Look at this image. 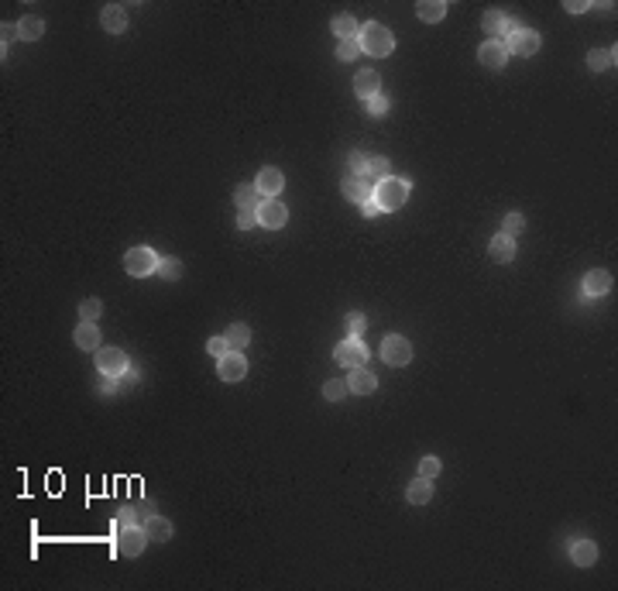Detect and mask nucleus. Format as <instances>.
I'll return each mask as SVG.
<instances>
[{"label":"nucleus","mask_w":618,"mask_h":591,"mask_svg":"<svg viewBox=\"0 0 618 591\" xmlns=\"http://www.w3.org/2000/svg\"><path fill=\"white\" fill-rule=\"evenodd\" d=\"M375 203L382 207V213H395L409 203V179H395L389 176L385 182L375 186Z\"/></svg>","instance_id":"1"},{"label":"nucleus","mask_w":618,"mask_h":591,"mask_svg":"<svg viewBox=\"0 0 618 591\" xmlns=\"http://www.w3.org/2000/svg\"><path fill=\"white\" fill-rule=\"evenodd\" d=\"M357 42H361V52H368V56H389L395 49V35L385 28V24H378V21H371V24H364L361 28V35H357Z\"/></svg>","instance_id":"2"},{"label":"nucleus","mask_w":618,"mask_h":591,"mask_svg":"<svg viewBox=\"0 0 618 591\" xmlns=\"http://www.w3.org/2000/svg\"><path fill=\"white\" fill-rule=\"evenodd\" d=\"M124 268H127V275H134V279H145V275H152V272H158V254L152 251V248H131L127 254H124Z\"/></svg>","instance_id":"3"},{"label":"nucleus","mask_w":618,"mask_h":591,"mask_svg":"<svg viewBox=\"0 0 618 591\" xmlns=\"http://www.w3.org/2000/svg\"><path fill=\"white\" fill-rule=\"evenodd\" d=\"M131 368V361L124 351H117V348H104V351H97V371L104 375V378H124V371Z\"/></svg>","instance_id":"4"},{"label":"nucleus","mask_w":618,"mask_h":591,"mask_svg":"<svg viewBox=\"0 0 618 591\" xmlns=\"http://www.w3.org/2000/svg\"><path fill=\"white\" fill-rule=\"evenodd\" d=\"M148 543H152V540H148L145 526H124V530H117V550H120L124 557H138V553H145Z\"/></svg>","instance_id":"5"},{"label":"nucleus","mask_w":618,"mask_h":591,"mask_svg":"<svg viewBox=\"0 0 618 591\" xmlns=\"http://www.w3.org/2000/svg\"><path fill=\"white\" fill-rule=\"evenodd\" d=\"M508 56H536L539 52V35L529 28H512V35L505 38Z\"/></svg>","instance_id":"6"},{"label":"nucleus","mask_w":618,"mask_h":591,"mask_svg":"<svg viewBox=\"0 0 618 591\" xmlns=\"http://www.w3.org/2000/svg\"><path fill=\"white\" fill-rule=\"evenodd\" d=\"M382 357H385V364H392V368H405L409 361H412V344L405 341V337H385L382 341Z\"/></svg>","instance_id":"7"},{"label":"nucleus","mask_w":618,"mask_h":591,"mask_svg":"<svg viewBox=\"0 0 618 591\" xmlns=\"http://www.w3.org/2000/svg\"><path fill=\"white\" fill-rule=\"evenodd\" d=\"M337 364L343 368H364L368 364V348H364V341L361 337H347L343 344H337Z\"/></svg>","instance_id":"8"},{"label":"nucleus","mask_w":618,"mask_h":591,"mask_svg":"<svg viewBox=\"0 0 618 591\" xmlns=\"http://www.w3.org/2000/svg\"><path fill=\"white\" fill-rule=\"evenodd\" d=\"M155 516V505L152 502H134V505H124L113 519V530H124V526H145L148 519Z\"/></svg>","instance_id":"9"},{"label":"nucleus","mask_w":618,"mask_h":591,"mask_svg":"<svg viewBox=\"0 0 618 591\" xmlns=\"http://www.w3.org/2000/svg\"><path fill=\"white\" fill-rule=\"evenodd\" d=\"M285 220H288L285 203H279V200H265V203H261V210H258V224H261V227L279 231V227H285Z\"/></svg>","instance_id":"10"},{"label":"nucleus","mask_w":618,"mask_h":591,"mask_svg":"<svg viewBox=\"0 0 618 591\" xmlns=\"http://www.w3.org/2000/svg\"><path fill=\"white\" fill-rule=\"evenodd\" d=\"M580 293L587 296V299L608 296V293H612V275H608L605 268H591V272L584 275V282H580Z\"/></svg>","instance_id":"11"},{"label":"nucleus","mask_w":618,"mask_h":591,"mask_svg":"<svg viewBox=\"0 0 618 591\" xmlns=\"http://www.w3.org/2000/svg\"><path fill=\"white\" fill-rule=\"evenodd\" d=\"M217 371H220V378H224V382H241V378L247 375V357L241 355V351H230V355L220 357Z\"/></svg>","instance_id":"12"},{"label":"nucleus","mask_w":618,"mask_h":591,"mask_svg":"<svg viewBox=\"0 0 618 591\" xmlns=\"http://www.w3.org/2000/svg\"><path fill=\"white\" fill-rule=\"evenodd\" d=\"M478 59H481V65L485 69H505V62H508V49H505V42H485L481 49H478Z\"/></svg>","instance_id":"13"},{"label":"nucleus","mask_w":618,"mask_h":591,"mask_svg":"<svg viewBox=\"0 0 618 591\" xmlns=\"http://www.w3.org/2000/svg\"><path fill=\"white\" fill-rule=\"evenodd\" d=\"M354 93H357V97L368 104L371 97H378V93H382V76H378L375 69H364V72H357V76H354Z\"/></svg>","instance_id":"14"},{"label":"nucleus","mask_w":618,"mask_h":591,"mask_svg":"<svg viewBox=\"0 0 618 591\" xmlns=\"http://www.w3.org/2000/svg\"><path fill=\"white\" fill-rule=\"evenodd\" d=\"M234 203H237L241 210H261L265 193L258 189V182H241V186L234 189Z\"/></svg>","instance_id":"15"},{"label":"nucleus","mask_w":618,"mask_h":591,"mask_svg":"<svg viewBox=\"0 0 618 591\" xmlns=\"http://www.w3.org/2000/svg\"><path fill=\"white\" fill-rule=\"evenodd\" d=\"M481 28H485L495 42H502V38L512 35V17L502 14V10H488V14H485V21H481Z\"/></svg>","instance_id":"16"},{"label":"nucleus","mask_w":618,"mask_h":591,"mask_svg":"<svg viewBox=\"0 0 618 591\" xmlns=\"http://www.w3.org/2000/svg\"><path fill=\"white\" fill-rule=\"evenodd\" d=\"M282 186H285L282 169H275V165H265V169L258 172V189L265 193V200H275V196L282 193Z\"/></svg>","instance_id":"17"},{"label":"nucleus","mask_w":618,"mask_h":591,"mask_svg":"<svg viewBox=\"0 0 618 591\" xmlns=\"http://www.w3.org/2000/svg\"><path fill=\"white\" fill-rule=\"evenodd\" d=\"M347 389H350L354 396H371V392L378 389V378H375L368 368H354L350 378H347Z\"/></svg>","instance_id":"18"},{"label":"nucleus","mask_w":618,"mask_h":591,"mask_svg":"<svg viewBox=\"0 0 618 591\" xmlns=\"http://www.w3.org/2000/svg\"><path fill=\"white\" fill-rule=\"evenodd\" d=\"M343 196H347L350 203H368V200L375 196V186H371L368 179L350 176V179H347V182H343Z\"/></svg>","instance_id":"19"},{"label":"nucleus","mask_w":618,"mask_h":591,"mask_svg":"<svg viewBox=\"0 0 618 591\" xmlns=\"http://www.w3.org/2000/svg\"><path fill=\"white\" fill-rule=\"evenodd\" d=\"M72 341H76L79 351H100V327L97 323H79Z\"/></svg>","instance_id":"20"},{"label":"nucleus","mask_w":618,"mask_h":591,"mask_svg":"<svg viewBox=\"0 0 618 591\" xmlns=\"http://www.w3.org/2000/svg\"><path fill=\"white\" fill-rule=\"evenodd\" d=\"M488 254H491V261L508 265V261L515 258V241L505 237V234H495V237H491V244H488Z\"/></svg>","instance_id":"21"},{"label":"nucleus","mask_w":618,"mask_h":591,"mask_svg":"<svg viewBox=\"0 0 618 591\" xmlns=\"http://www.w3.org/2000/svg\"><path fill=\"white\" fill-rule=\"evenodd\" d=\"M100 21H104V28H107L111 35H120V31L127 28V10H124L120 3H107L104 14H100Z\"/></svg>","instance_id":"22"},{"label":"nucleus","mask_w":618,"mask_h":591,"mask_svg":"<svg viewBox=\"0 0 618 591\" xmlns=\"http://www.w3.org/2000/svg\"><path fill=\"white\" fill-rule=\"evenodd\" d=\"M416 14H419V21L437 24V21L447 17V3L444 0H423V3H416Z\"/></svg>","instance_id":"23"},{"label":"nucleus","mask_w":618,"mask_h":591,"mask_svg":"<svg viewBox=\"0 0 618 591\" xmlns=\"http://www.w3.org/2000/svg\"><path fill=\"white\" fill-rule=\"evenodd\" d=\"M405 499H409L412 505H426V502L433 499V481H430V478H416V481L405 488Z\"/></svg>","instance_id":"24"},{"label":"nucleus","mask_w":618,"mask_h":591,"mask_svg":"<svg viewBox=\"0 0 618 591\" xmlns=\"http://www.w3.org/2000/svg\"><path fill=\"white\" fill-rule=\"evenodd\" d=\"M570 557H574L577 567H591V564L598 560V547H594L591 540H577V543L570 547Z\"/></svg>","instance_id":"25"},{"label":"nucleus","mask_w":618,"mask_h":591,"mask_svg":"<svg viewBox=\"0 0 618 591\" xmlns=\"http://www.w3.org/2000/svg\"><path fill=\"white\" fill-rule=\"evenodd\" d=\"M334 35H337L340 42H354V38L361 35L357 17H354V14H340V17H334Z\"/></svg>","instance_id":"26"},{"label":"nucleus","mask_w":618,"mask_h":591,"mask_svg":"<svg viewBox=\"0 0 618 591\" xmlns=\"http://www.w3.org/2000/svg\"><path fill=\"white\" fill-rule=\"evenodd\" d=\"M145 533H148L152 543H165V540H172V523L162 519V516H152V519L145 523Z\"/></svg>","instance_id":"27"},{"label":"nucleus","mask_w":618,"mask_h":591,"mask_svg":"<svg viewBox=\"0 0 618 591\" xmlns=\"http://www.w3.org/2000/svg\"><path fill=\"white\" fill-rule=\"evenodd\" d=\"M17 31H21L24 42H38V38L45 35V21H42V17H21V21H17Z\"/></svg>","instance_id":"28"},{"label":"nucleus","mask_w":618,"mask_h":591,"mask_svg":"<svg viewBox=\"0 0 618 591\" xmlns=\"http://www.w3.org/2000/svg\"><path fill=\"white\" fill-rule=\"evenodd\" d=\"M227 344H230V351L247 348V344H251V330H247V323H234V327L227 330Z\"/></svg>","instance_id":"29"},{"label":"nucleus","mask_w":618,"mask_h":591,"mask_svg":"<svg viewBox=\"0 0 618 591\" xmlns=\"http://www.w3.org/2000/svg\"><path fill=\"white\" fill-rule=\"evenodd\" d=\"M100 313H104V302H100V299H93V296H90V299H83V302H79V320H83V323H97V320H100Z\"/></svg>","instance_id":"30"},{"label":"nucleus","mask_w":618,"mask_h":591,"mask_svg":"<svg viewBox=\"0 0 618 591\" xmlns=\"http://www.w3.org/2000/svg\"><path fill=\"white\" fill-rule=\"evenodd\" d=\"M587 65H591L594 72H601V69L615 65V49H594V52L587 56Z\"/></svg>","instance_id":"31"},{"label":"nucleus","mask_w":618,"mask_h":591,"mask_svg":"<svg viewBox=\"0 0 618 591\" xmlns=\"http://www.w3.org/2000/svg\"><path fill=\"white\" fill-rule=\"evenodd\" d=\"M368 179H375V182H385V179H389V159H382V155H371V159H368Z\"/></svg>","instance_id":"32"},{"label":"nucleus","mask_w":618,"mask_h":591,"mask_svg":"<svg viewBox=\"0 0 618 591\" xmlns=\"http://www.w3.org/2000/svg\"><path fill=\"white\" fill-rule=\"evenodd\" d=\"M158 275L162 279H179L182 275V261L179 258H158Z\"/></svg>","instance_id":"33"},{"label":"nucleus","mask_w":618,"mask_h":591,"mask_svg":"<svg viewBox=\"0 0 618 591\" xmlns=\"http://www.w3.org/2000/svg\"><path fill=\"white\" fill-rule=\"evenodd\" d=\"M347 392H350V389H347V382H340V378H334V382H327V385H323V396H327L330 403H340Z\"/></svg>","instance_id":"34"},{"label":"nucleus","mask_w":618,"mask_h":591,"mask_svg":"<svg viewBox=\"0 0 618 591\" xmlns=\"http://www.w3.org/2000/svg\"><path fill=\"white\" fill-rule=\"evenodd\" d=\"M440 468H444V464H440V458H433V454H430V458H423V461H419V478H430V481H433V478L440 474Z\"/></svg>","instance_id":"35"},{"label":"nucleus","mask_w":618,"mask_h":591,"mask_svg":"<svg viewBox=\"0 0 618 591\" xmlns=\"http://www.w3.org/2000/svg\"><path fill=\"white\" fill-rule=\"evenodd\" d=\"M368 159H371V155H364V152H354V155H350V176L368 179Z\"/></svg>","instance_id":"36"},{"label":"nucleus","mask_w":618,"mask_h":591,"mask_svg":"<svg viewBox=\"0 0 618 591\" xmlns=\"http://www.w3.org/2000/svg\"><path fill=\"white\" fill-rule=\"evenodd\" d=\"M526 227V220H522V213H508L505 217V224H502V234L505 237H515L519 231Z\"/></svg>","instance_id":"37"},{"label":"nucleus","mask_w":618,"mask_h":591,"mask_svg":"<svg viewBox=\"0 0 618 591\" xmlns=\"http://www.w3.org/2000/svg\"><path fill=\"white\" fill-rule=\"evenodd\" d=\"M361 56V42L354 38V42H340V49H337V59L343 62H350V59H357Z\"/></svg>","instance_id":"38"},{"label":"nucleus","mask_w":618,"mask_h":591,"mask_svg":"<svg viewBox=\"0 0 618 591\" xmlns=\"http://www.w3.org/2000/svg\"><path fill=\"white\" fill-rule=\"evenodd\" d=\"M347 327H350V337H364V327H368V320H364L361 313H350V316H347Z\"/></svg>","instance_id":"39"},{"label":"nucleus","mask_w":618,"mask_h":591,"mask_svg":"<svg viewBox=\"0 0 618 591\" xmlns=\"http://www.w3.org/2000/svg\"><path fill=\"white\" fill-rule=\"evenodd\" d=\"M206 351H210L213 357H224V355H230V344H227V337H210Z\"/></svg>","instance_id":"40"},{"label":"nucleus","mask_w":618,"mask_h":591,"mask_svg":"<svg viewBox=\"0 0 618 591\" xmlns=\"http://www.w3.org/2000/svg\"><path fill=\"white\" fill-rule=\"evenodd\" d=\"M368 111H371L375 118H382V114L389 111V100H385V97L378 93V97H371V100H368Z\"/></svg>","instance_id":"41"},{"label":"nucleus","mask_w":618,"mask_h":591,"mask_svg":"<svg viewBox=\"0 0 618 591\" xmlns=\"http://www.w3.org/2000/svg\"><path fill=\"white\" fill-rule=\"evenodd\" d=\"M254 220H258V210H241L237 227H241V231H251V227H254Z\"/></svg>","instance_id":"42"},{"label":"nucleus","mask_w":618,"mask_h":591,"mask_svg":"<svg viewBox=\"0 0 618 591\" xmlns=\"http://www.w3.org/2000/svg\"><path fill=\"white\" fill-rule=\"evenodd\" d=\"M14 38H21V31H17V28H7V24H3V28H0V42H3V56H7V49H10V42H14Z\"/></svg>","instance_id":"43"},{"label":"nucleus","mask_w":618,"mask_h":591,"mask_svg":"<svg viewBox=\"0 0 618 591\" xmlns=\"http://www.w3.org/2000/svg\"><path fill=\"white\" fill-rule=\"evenodd\" d=\"M361 213H364V217H378V213H382V207L375 203V196H371L368 203H361Z\"/></svg>","instance_id":"44"},{"label":"nucleus","mask_w":618,"mask_h":591,"mask_svg":"<svg viewBox=\"0 0 618 591\" xmlns=\"http://www.w3.org/2000/svg\"><path fill=\"white\" fill-rule=\"evenodd\" d=\"M587 7H591V3H580V0H567V10H570V14H584Z\"/></svg>","instance_id":"45"},{"label":"nucleus","mask_w":618,"mask_h":591,"mask_svg":"<svg viewBox=\"0 0 618 591\" xmlns=\"http://www.w3.org/2000/svg\"><path fill=\"white\" fill-rule=\"evenodd\" d=\"M124 382H127V385H134V382H138V371H134V368H127V371H124Z\"/></svg>","instance_id":"46"}]
</instances>
